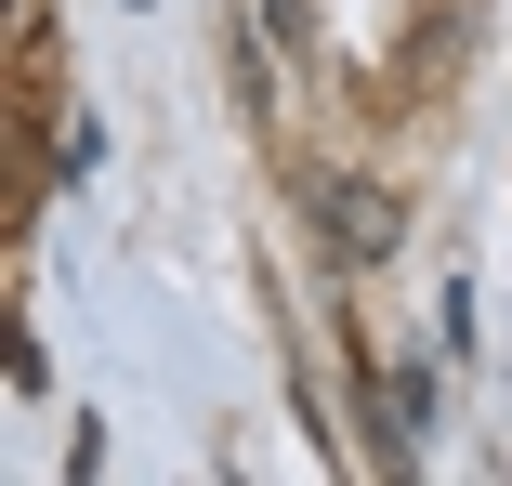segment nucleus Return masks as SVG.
<instances>
[{"label": "nucleus", "mask_w": 512, "mask_h": 486, "mask_svg": "<svg viewBox=\"0 0 512 486\" xmlns=\"http://www.w3.org/2000/svg\"><path fill=\"white\" fill-rule=\"evenodd\" d=\"M316 211H329V250H342V263H381V250H394V224H407L381 184H342V171L316 184Z\"/></svg>", "instance_id": "nucleus-1"}]
</instances>
